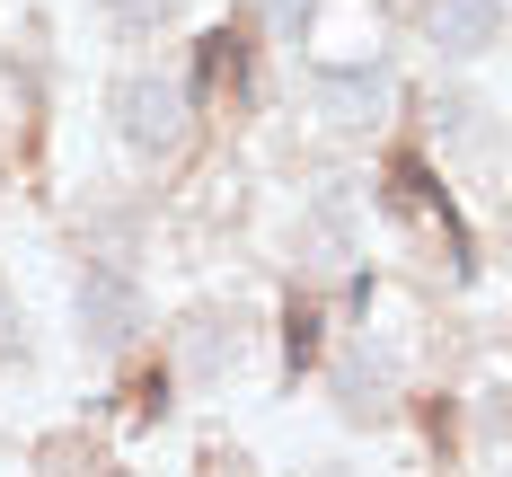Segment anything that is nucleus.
<instances>
[{"label":"nucleus","instance_id":"0eeeda50","mask_svg":"<svg viewBox=\"0 0 512 477\" xmlns=\"http://www.w3.org/2000/svg\"><path fill=\"white\" fill-rule=\"evenodd\" d=\"M274 18H283V27H292V18H309V0H274Z\"/></svg>","mask_w":512,"mask_h":477},{"label":"nucleus","instance_id":"7ed1b4c3","mask_svg":"<svg viewBox=\"0 0 512 477\" xmlns=\"http://www.w3.org/2000/svg\"><path fill=\"white\" fill-rule=\"evenodd\" d=\"M424 27H433V45L451 62H477L504 36V0H424Z\"/></svg>","mask_w":512,"mask_h":477},{"label":"nucleus","instance_id":"20e7f679","mask_svg":"<svg viewBox=\"0 0 512 477\" xmlns=\"http://www.w3.org/2000/svg\"><path fill=\"white\" fill-rule=\"evenodd\" d=\"M318 106H327L336 124H362V115H380V106H389V71H380V62H345V71H318Z\"/></svg>","mask_w":512,"mask_h":477},{"label":"nucleus","instance_id":"f257e3e1","mask_svg":"<svg viewBox=\"0 0 512 477\" xmlns=\"http://www.w3.org/2000/svg\"><path fill=\"white\" fill-rule=\"evenodd\" d=\"M115 133H124L133 151H177V142H186V89L159 80V71H133V80L115 89Z\"/></svg>","mask_w":512,"mask_h":477},{"label":"nucleus","instance_id":"39448f33","mask_svg":"<svg viewBox=\"0 0 512 477\" xmlns=\"http://www.w3.org/2000/svg\"><path fill=\"white\" fill-rule=\"evenodd\" d=\"M177 9H186V0H106V18H115V27H133V36H151V27H168Z\"/></svg>","mask_w":512,"mask_h":477},{"label":"nucleus","instance_id":"423d86ee","mask_svg":"<svg viewBox=\"0 0 512 477\" xmlns=\"http://www.w3.org/2000/svg\"><path fill=\"white\" fill-rule=\"evenodd\" d=\"M283 354H292V371L318 354V318H292V336H283Z\"/></svg>","mask_w":512,"mask_h":477},{"label":"nucleus","instance_id":"f03ea898","mask_svg":"<svg viewBox=\"0 0 512 477\" xmlns=\"http://www.w3.org/2000/svg\"><path fill=\"white\" fill-rule=\"evenodd\" d=\"M80 327H89V345H133V327H142V292L115 274V265H89L80 274Z\"/></svg>","mask_w":512,"mask_h":477}]
</instances>
